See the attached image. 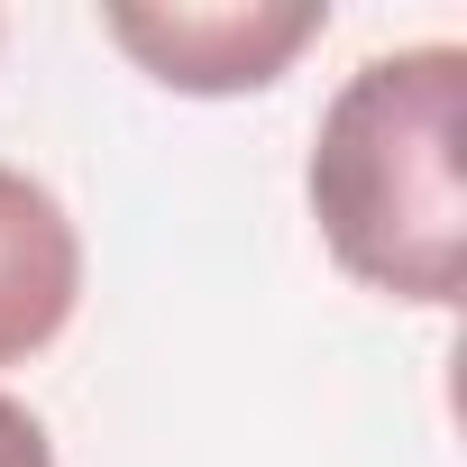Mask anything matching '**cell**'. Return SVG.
Listing matches in <instances>:
<instances>
[{
  "label": "cell",
  "instance_id": "6da1fadb",
  "mask_svg": "<svg viewBox=\"0 0 467 467\" xmlns=\"http://www.w3.org/2000/svg\"><path fill=\"white\" fill-rule=\"evenodd\" d=\"M458 119H467V56L403 47L367 56L312 147V211L330 257L394 294V303H458V239H467V183H458Z\"/></svg>",
  "mask_w": 467,
  "mask_h": 467
},
{
  "label": "cell",
  "instance_id": "7a4b0ae2",
  "mask_svg": "<svg viewBox=\"0 0 467 467\" xmlns=\"http://www.w3.org/2000/svg\"><path fill=\"white\" fill-rule=\"evenodd\" d=\"M101 28L174 92H257L330 28V10L312 0H174V10L119 0L101 10Z\"/></svg>",
  "mask_w": 467,
  "mask_h": 467
},
{
  "label": "cell",
  "instance_id": "3957f363",
  "mask_svg": "<svg viewBox=\"0 0 467 467\" xmlns=\"http://www.w3.org/2000/svg\"><path fill=\"white\" fill-rule=\"evenodd\" d=\"M83 303V239L47 183L0 165V367L37 358Z\"/></svg>",
  "mask_w": 467,
  "mask_h": 467
},
{
  "label": "cell",
  "instance_id": "277c9868",
  "mask_svg": "<svg viewBox=\"0 0 467 467\" xmlns=\"http://www.w3.org/2000/svg\"><path fill=\"white\" fill-rule=\"evenodd\" d=\"M0 467H56V449H47L37 412H28V403H10V394H0Z\"/></svg>",
  "mask_w": 467,
  "mask_h": 467
}]
</instances>
